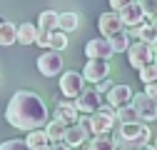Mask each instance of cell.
<instances>
[{
	"instance_id": "cell-19",
	"label": "cell",
	"mask_w": 157,
	"mask_h": 150,
	"mask_svg": "<svg viewBox=\"0 0 157 150\" xmlns=\"http://www.w3.org/2000/svg\"><path fill=\"white\" fill-rule=\"evenodd\" d=\"M35 35H37L35 23H20L17 25V43L20 45H35Z\"/></svg>"
},
{
	"instance_id": "cell-3",
	"label": "cell",
	"mask_w": 157,
	"mask_h": 150,
	"mask_svg": "<svg viewBox=\"0 0 157 150\" xmlns=\"http://www.w3.org/2000/svg\"><path fill=\"white\" fill-rule=\"evenodd\" d=\"M87 128L90 135H110V130L115 128V108L102 105L92 115H87Z\"/></svg>"
},
{
	"instance_id": "cell-32",
	"label": "cell",
	"mask_w": 157,
	"mask_h": 150,
	"mask_svg": "<svg viewBox=\"0 0 157 150\" xmlns=\"http://www.w3.org/2000/svg\"><path fill=\"white\" fill-rule=\"evenodd\" d=\"M145 95H147V98H152V100H155V105H157V80H155V83H150V85H145Z\"/></svg>"
},
{
	"instance_id": "cell-27",
	"label": "cell",
	"mask_w": 157,
	"mask_h": 150,
	"mask_svg": "<svg viewBox=\"0 0 157 150\" xmlns=\"http://www.w3.org/2000/svg\"><path fill=\"white\" fill-rule=\"evenodd\" d=\"M137 73H140V80H142L145 85H150V83H155V80H157V65H155V60H152V63H147L145 68H140Z\"/></svg>"
},
{
	"instance_id": "cell-37",
	"label": "cell",
	"mask_w": 157,
	"mask_h": 150,
	"mask_svg": "<svg viewBox=\"0 0 157 150\" xmlns=\"http://www.w3.org/2000/svg\"><path fill=\"white\" fill-rule=\"evenodd\" d=\"M35 150H50V148H48V145H45V148H35Z\"/></svg>"
},
{
	"instance_id": "cell-12",
	"label": "cell",
	"mask_w": 157,
	"mask_h": 150,
	"mask_svg": "<svg viewBox=\"0 0 157 150\" xmlns=\"http://www.w3.org/2000/svg\"><path fill=\"white\" fill-rule=\"evenodd\" d=\"M117 15H120V20H122V28H130V30L137 28L140 23H145V13H142V8H140L137 0H135V3H130V5H125Z\"/></svg>"
},
{
	"instance_id": "cell-24",
	"label": "cell",
	"mask_w": 157,
	"mask_h": 150,
	"mask_svg": "<svg viewBox=\"0 0 157 150\" xmlns=\"http://www.w3.org/2000/svg\"><path fill=\"white\" fill-rule=\"evenodd\" d=\"M37 28H40V30H48V33L57 30V13H55V10H43L40 18H37Z\"/></svg>"
},
{
	"instance_id": "cell-34",
	"label": "cell",
	"mask_w": 157,
	"mask_h": 150,
	"mask_svg": "<svg viewBox=\"0 0 157 150\" xmlns=\"http://www.w3.org/2000/svg\"><path fill=\"white\" fill-rule=\"evenodd\" d=\"M48 148H50V150H70L65 143H52V145H48Z\"/></svg>"
},
{
	"instance_id": "cell-5",
	"label": "cell",
	"mask_w": 157,
	"mask_h": 150,
	"mask_svg": "<svg viewBox=\"0 0 157 150\" xmlns=\"http://www.w3.org/2000/svg\"><path fill=\"white\" fill-rule=\"evenodd\" d=\"M63 55L55 53V50H48L43 53L40 58H37V70H40V75H45V78H55V75L63 73Z\"/></svg>"
},
{
	"instance_id": "cell-29",
	"label": "cell",
	"mask_w": 157,
	"mask_h": 150,
	"mask_svg": "<svg viewBox=\"0 0 157 150\" xmlns=\"http://www.w3.org/2000/svg\"><path fill=\"white\" fill-rule=\"evenodd\" d=\"M0 150H30V148L25 145V140H5Z\"/></svg>"
},
{
	"instance_id": "cell-11",
	"label": "cell",
	"mask_w": 157,
	"mask_h": 150,
	"mask_svg": "<svg viewBox=\"0 0 157 150\" xmlns=\"http://www.w3.org/2000/svg\"><path fill=\"white\" fill-rule=\"evenodd\" d=\"M55 120H60L63 125H77V120H80V112H77L75 103L72 100H60V103H55Z\"/></svg>"
},
{
	"instance_id": "cell-25",
	"label": "cell",
	"mask_w": 157,
	"mask_h": 150,
	"mask_svg": "<svg viewBox=\"0 0 157 150\" xmlns=\"http://www.w3.org/2000/svg\"><path fill=\"white\" fill-rule=\"evenodd\" d=\"M87 150H117L110 135H92L87 143Z\"/></svg>"
},
{
	"instance_id": "cell-17",
	"label": "cell",
	"mask_w": 157,
	"mask_h": 150,
	"mask_svg": "<svg viewBox=\"0 0 157 150\" xmlns=\"http://www.w3.org/2000/svg\"><path fill=\"white\" fill-rule=\"evenodd\" d=\"M77 25H80V15L77 13H57V30H63L65 35L67 33H75Z\"/></svg>"
},
{
	"instance_id": "cell-22",
	"label": "cell",
	"mask_w": 157,
	"mask_h": 150,
	"mask_svg": "<svg viewBox=\"0 0 157 150\" xmlns=\"http://www.w3.org/2000/svg\"><path fill=\"white\" fill-rule=\"evenodd\" d=\"M115 123L117 125H127V123H140V118H137L132 105H122V108L115 110Z\"/></svg>"
},
{
	"instance_id": "cell-16",
	"label": "cell",
	"mask_w": 157,
	"mask_h": 150,
	"mask_svg": "<svg viewBox=\"0 0 157 150\" xmlns=\"http://www.w3.org/2000/svg\"><path fill=\"white\" fill-rule=\"evenodd\" d=\"M132 33H135V38L140 43H147V45H155L157 43V28L152 23H140L137 28H132Z\"/></svg>"
},
{
	"instance_id": "cell-13",
	"label": "cell",
	"mask_w": 157,
	"mask_h": 150,
	"mask_svg": "<svg viewBox=\"0 0 157 150\" xmlns=\"http://www.w3.org/2000/svg\"><path fill=\"white\" fill-rule=\"evenodd\" d=\"M97 28H100L102 38H110V35H115V33L125 30V28H122V20H120V15H117L115 10L102 13V15H100V20H97Z\"/></svg>"
},
{
	"instance_id": "cell-39",
	"label": "cell",
	"mask_w": 157,
	"mask_h": 150,
	"mask_svg": "<svg viewBox=\"0 0 157 150\" xmlns=\"http://www.w3.org/2000/svg\"><path fill=\"white\" fill-rule=\"evenodd\" d=\"M155 150H157V138H155Z\"/></svg>"
},
{
	"instance_id": "cell-35",
	"label": "cell",
	"mask_w": 157,
	"mask_h": 150,
	"mask_svg": "<svg viewBox=\"0 0 157 150\" xmlns=\"http://www.w3.org/2000/svg\"><path fill=\"white\" fill-rule=\"evenodd\" d=\"M152 60H155V65H157V43L152 45Z\"/></svg>"
},
{
	"instance_id": "cell-28",
	"label": "cell",
	"mask_w": 157,
	"mask_h": 150,
	"mask_svg": "<svg viewBox=\"0 0 157 150\" xmlns=\"http://www.w3.org/2000/svg\"><path fill=\"white\" fill-rule=\"evenodd\" d=\"M140 3V8H142V13H145V18H157V0H137Z\"/></svg>"
},
{
	"instance_id": "cell-15",
	"label": "cell",
	"mask_w": 157,
	"mask_h": 150,
	"mask_svg": "<svg viewBox=\"0 0 157 150\" xmlns=\"http://www.w3.org/2000/svg\"><path fill=\"white\" fill-rule=\"evenodd\" d=\"M90 135L85 133V128L82 125H70L67 130H65V138H63V143L72 150V148H77V145H85V140H87Z\"/></svg>"
},
{
	"instance_id": "cell-6",
	"label": "cell",
	"mask_w": 157,
	"mask_h": 150,
	"mask_svg": "<svg viewBox=\"0 0 157 150\" xmlns=\"http://www.w3.org/2000/svg\"><path fill=\"white\" fill-rule=\"evenodd\" d=\"M72 103H75L77 112H82V115H92L95 110H100V108L105 105V103H102V95H100L97 90H92V88H90V90H82Z\"/></svg>"
},
{
	"instance_id": "cell-8",
	"label": "cell",
	"mask_w": 157,
	"mask_h": 150,
	"mask_svg": "<svg viewBox=\"0 0 157 150\" xmlns=\"http://www.w3.org/2000/svg\"><path fill=\"white\" fill-rule=\"evenodd\" d=\"M127 60H130V65L135 68V70H140V68H145L147 63H152V45H147V43H130V48H127Z\"/></svg>"
},
{
	"instance_id": "cell-21",
	"label": "cell",
	"mask_w": 157,
	"mask_h": 150,
	"mask_svg": "<svg viewBox=\"0 0 157 150\" xmlns=\"http://www.w3.org/2000/svg\"><path fill=\"white\" fill-rule=\"evenodd\" d=\"M17 43V25H13V23H3L0 25V45L3 48H10V45H15Z\"/></svg>"
},
{
	"instance_id": "cell-2",
	"label": "cell",
	"mask_w": 157,
	"mask_h": 150,
	"mask_svg": "<svg viewBox=\"0 0 157 150\" xmlns=\"http://www.w3.org/2000/svg\"><path fill=\"white\" fill-rule=\"evenodd\" d=\"M150 140V128L145 123H127L120 125L112 135V143L117 150H140Z\"/></svg>"
},
{
	"instance_id": "cell-38",
	"label": "cell",
	"mask_w": 157,
	"mask_h": 150,
	"mask_svg": "<svg viewBox=\"0 0 157 150\" xmlns=\"http://www.w3.org/2000/svg\"><path fill=\"white\" fill-rule=\"evenodd\" d=\"M152 25H155V28H157V18H155V20H152Z\"/></svg>"
},
{
	"instance_id": "cell-31",
	"label": "cell",
	"mask_w": 157,
	"mask_h": 150,
	"mask_svg": "<svg viewBox=\"0 0 157 150\" xmlns=\"http://www.w3.org/2000/svg\"><path fill=\"white\" fill-rule=\"evenodd\" d=\"M112 85H115V83H110V80L105 78V80H100V83H97V88H95V90L100 93V95H107V93H110V88H112Z\"/></svg>"
},
{
	"instance_id": "cell-10",
	"label": "cell",
	"mask_w": 157,
	"mask_h": 150,
	"mask_svg": "<svg viewBox=\"0 0 157 150\" xmlns=\"http://www.w3.org/2000/svg\"><path fill=\"white\" fill-rule=\"evenodd\" d=\"M85 55H87V60H110L115 53L107 43V38H92L85 45Z\"/></svg>"
},
{
	"instance_id": "cell-23",
	"label": "cell",
	"mask_w": 157,
	"mask_h": 150,
	"mask_svg": "<svg viewBox=\"0 0 157 150\" xmlns=\"http://www.w3.org/2000/svg\"><path fill=\"white\" fill-rule=\"evenodd\" d=\"M25 145H28L30 150H35V148H45V145H50V140H48V135H45V130L40 128V130H30V133H28Z\"/></svg>"
},
{
	"instance_id": "cell-40",
	"label": "cell",
	"mask_w": 157,
	"mask_h": 150,
	"mask_svg": "<svg viewBox=\"0 0 157 150\" xmlns=\"http://www.w3.org/2000/svg\"><path fill=\"white\" fill-rule=\"evenodd\" d=\"M3 23H5V20H3V18H0V25H3Z\"/></svg>"
},
{
	"instance_id": "cell-33",
	"label": "cell",
	"mask_w": 157,
	"mask_h": 150,
	"mask_svg": "<svg viewBox=\"0 0 157 150\" xmlns=\"http://www.w3.org/2000/svg\"><path fill=\"white\" fill-rule=\"evenodd\" d=\"M130 3H135V0H110V5H112V10L115 13H120L125 5H130Z\"/></svg>"
},
{
	"instance_id": "cell-9",
	"label": "cell",
	"mask_w": 157,
	"mask_h": 150,
	"mask_svg": "<svg viewBox=\"0 0 157 150\" xmlns=\"http://www.w3.org/2000/svg\"><path fill=\"white\" fill-rule=\"evenodd\" d=\"M80 75L87 83H100V80H105L110 75V63L107 60H87Z\"/></svg>"
},
{
	"instance_id": "cell-14",
	"label": "cell",
	"mask_w": 157,
	"mask_h": 150,
	"mask_svg": "<svg viewBox=\"0 0 157 150\" xmlns=\"http://www.w3.org/2000/svg\"><path fill=\"white\" fill-rule=\"evenodd\" d=\"M132 88L130 85H112L110 88V93H107V105L110 108H122V105H130V100H132Z\"/></svg>"
},
{
	"instance_id": "cell-4",
	"label": "cell",
	"mask_w": 157,
	"mask_h": 150,
	"mask_svg": "<svg viewBox=\"0 0 157 150\" xmlns=\"http://www.w3.org/2000/svg\"><path fill=\"white\" fill-rule=\"evenodd\" d=\"M130 105L135 108V112H137V118H140V123H152V120H157V105H155L152 98L145 95V93H137V95H132Z\"/></svg>"
},
{
	"instance_id": "cell-7",
	"label": "cell",
	"mask_w": 157,
	"mask_h": 150,
	"mask_svg": "<svg viewBox=\"0 0 157 150\" xmlns=\"http://www.w3.org/2000/svg\"><path fill=\"white\" fill-rule=\"evenodd\" d=\"M60 90H63V95L67 100H75L80 93L85 90V80H82V75L80 73H75V70H67L60 75Z\"/></svg>"
},
{
	"instance_id": "cell-20",
	"label": "cell",
	"mask_w": 157,
	"mask_h": 150,
	"mask_svg": "<svg viewBox=\"0 0 157 150\" xmlns=\"http://www.w3.org/2000/svg\"><path fill=\"white\" fill-rule=\"evenodd\" d=\"M107 43H110V48H112V53H127V48H130V33L127 30H120V33H115V35H110L107 38Z\"/></svg>"
},
{
	"instance_id": "cell-36",
	"label": "cell",
	"mask_w": 157,
	"mask_h": 150,
	"mask_svg": "<svg viewBox=\"0 0 157 150\" xmlns=\"http://www.w3.org/2000/svg\"><path fill=\"white\" fill-rule=\"evenodd\" d=\"M140 150H155V145H142Z\"/></svg>"
},
{
	"instance_id": "cell-1",
	"label": "cell",
	"mask_w": 157,
	"mask_h": 150,
	"mask_svg": "<svg viewBox=\"0 0 157 150\" xmlns=\"http://www.w3.org/2000/svg\"><path fill=\"white\" fill-rule=\"evenodd\" d=\"M5 120L10 128H17V130H40L45 128V123L50 120L48 115V105L43 103V98L37 93H30V90H17L15 95L8 100L5 105Z\"/></svg>"
},
{
	"instance_id": "cell-26",
	"label": "cell",
	"mask_w": 157,
	"mask_h": 150,
	"mask_svg": "<svg viewBox=\"0 0 157 150\" xmlns=\"http://www.w3.org/2000/svg\"><path fill=\"white\" fill-rule=\"evenodd\" d=\"M48 48L55 50V53L65 50V48H67V35H65L63 30H52V33H50V43H48Z\"/></svg>"
},
{
	"instance_id": "cell-30",
	"label": "cell",
	"mask_w": 157,
	"mask_h": 150,
	"mask_svg": "<svg viewBox=\"0 0 157 150\" xmlns=\"http://www.w3.org/2000/svg\"><path fill=\"white\" fill-rule=\"evenodd\" d=\"M48 43H50V33H48V30H40V28H37V35H35V45H37V48H48Z\"/></svg>"
},
{
	"instance_id": "cell-18",
	"label": "cell",
	"mask_w": 157,
	"mask_h": 150,
	"mask_svg": "<svg viewBox=\"0 0 157 150\" xmlns=\"http://www.w3.org/2000/svg\"><path fill=\"white\" fill-rule=\"evenodd\" d=\"M43 130H45V135H48V140H50V143H63L67 125H63L60 120H55V118H52V120H48V123H45V128H43Z\"/></svg>"
}]
</instances>
